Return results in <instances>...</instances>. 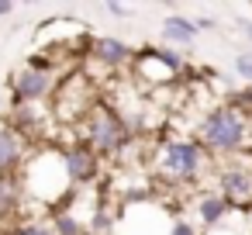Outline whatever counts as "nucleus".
Wrapping results in <instances>:
<instances>
[{
  "mask_svg": "<svg viewBox=\"0 0 252 235\" xmlns=\"http://www.w3.org/2000/svg\"><path fill=\"white\" fill-rule=\"evenodd\" d=\"M249 135H252V118L238 114L228 104L207 107L193 125V138L207 156H242L249 145Z\"/></svg>",
  "mask_w": 252,
  "mask_h": 235,
  "instance_id": "1",
  "label": "nucleus"
},
{
  "mask_svg": "<svg viewBox=\"0 0 252 235\" xmlns=\"http://www.w3.org/2000/svg\"><path fill=\"white\" fill-rule=\"evenodd\" d=\"M152 166H156V176L169 187H190L197 183L207 169H211V156L200 149L197 138H187V135H169L159 142L156 156H152Z\"/></svg>",
  "mask_w": 252,
  "mask_h": 235,
  "instance_id": "2",
  "label": "nucleus"
},
{
  "mask_svg": "<svg viewBox=\"0 0 252 235\" xmlns=\"http://www.w3.org/2000/svg\"><path fill=\"white\" fill-rule=\"evenodd\" d=\"M76 128H80V142H83L97 159H118V156H125V152L131 149V142H135V135L128 132V125L121 121V114H118L111 104H104V101H97L94 111H90Z\"/></svg>",
  "mask_w": 252,
  "mask_h": 235,
  "instance_id": "3",
  "label": "nucleus"
},
{
  "mask_svg": "<svg viewBox=\"0 0 252 235\" xmlns=\"http://www.w3.org/2000/svg\"><path fill=\"white\" fill-rule=\"evenodd\" d=\"M11 94H14V107H28V104L49 101V97L56 94V73H52V63H49L45 56H32L28 66L14 73Z\"/></svg>",
  "mask_w": 252,
  "mask_h": 235,
  "instance_id": "4",
  "label": "nucleus"
},
{
  "mask_svg": "<svg viewBox=\"0 0 252 235\" xmlns=\"http://www.w3.org/2000/svg\"><path fill=\"white\" fill-rule=\"evenodd\" d=\"M218 194L228 201L231 211H249L252 207V163L238 159V163H224L218 166Z\"/></svg>",
  "mask_w": 252,
  "mask_h": 235,
  "instance_id": "5",
  "label": "nucleus"
},
{
  "mask_svg": "<svg viewBox=\"0 0 252 235\" xmlns=\"http://www.w3.org/2000/svg\"><path fill=\"white\" fill-rule=\"evenodd\" d=\"M59 159H63V173H66V183L76 190V187H87L100 176V159L76 138L73 145L59 149Z\"/></svg>",
  "mask_w": 252,
  "mask_h": 235,
  "instance_id": "6",
  "label": "nucleus"
},
{
  "mask_svg": "<svg viewBox=\"0 0 252 235\" xmlns=\"http://www.w3.org/2000/svg\"><path fill=\"white\" fill-rule=\"evenodd\" d=\"M87 56H90L97 66H104L107 73H118V69H128V66H131L135 49H131L128 42H121V38L100 35V38H87Z\"/></svg>",
  "mask_w": 252,
  "mask_h": 235,
  "instance_id": "7",
  "label": "nucleus"
},
{
  "mask_svg": "<svg viewBox=\"0 0 252 235\" xmlns=\"http://www.w3.org/2000/svg\"><path fill=\"white\" fill-rule=\"evenodd\" d=\"M228 201L218 194V190H200L197 194V201H193V225L197 228H207V232H214V228H221L224 221H228ZM204 232V235H207Z\"/></svg>",
  "mask_w": 252,
  "mask_h": 235,
  "instance_id": "8",
  "label": "nucleus"
},
{
  "mask_svg": "<svg viewBox=\"0 0 252 235\" xmlns=\"http://www.w3.org/2000/svg\"><path fill=\"white\" fill-rule=\"evenodd\" d=\"M28 145L14 128H0V173H18L25 166Z\"/></svg>",
  "mask_w": 252,
  "mask_h": 235,
  "instance_id": "9",
  "label": "nucleus"
},
{
  "mask_svg": "<svg viewBox=\"0 0 252 235\" xmlns=\"http://www.w3.org/2000/svg\"><path fill=\"white\" fill-rule=\"evenodd\" d=\"M162 38H166V45L173 49H190L193 42H197V28H193V21L190 18H183V14H169L166 21H162Z\"/></svg>",
  "mask_w": 252,
  "mask_h": 235,
  "instance_id": "10",
  "label": "nucleus"
},
{
  "mask_svg": "<svg viewBox=\"0 0 252 235\" xmlns=\"http://www.w3.org/2000/svg\"><path fill=\"white\" fill-rule=\"evenodd\" d=\"M25 204V187L18 173H0V218H14Z\"/></svg>",
  "mask_w": 252,
  "mask_h": 235,
  "instance_id": "11",
  "label": "nucleus"
},
{
  "mask_svg": "<svg viewBox=\"0 0 252 235\" xmlns=\"http://www.w3.org/2000/svg\"><path fill=\"white\" fill-rule=\"evenodd\" d=\"M69 201H73V197H69ZM69 201L52 211V221H49L52 235H87V218H80V214L69 207Z\"/></svg>",
  "mask_w": 252,
  "mask_h": 235,
  "instance_id": "12",
  "label": "nucleus"
},
{
  "mask_svg": "<svg viewBox=\"0 0 252 235\" xmlns=\"http://www.w3.org/2000/svg\"><path fill=\"white\" fill-rule=\"evenodd\" d=\"M166 235H200V228H197L190 218H173L169 228H166Z\"/></svg>",
  "mask_w": 252,
  "mask_h": 235,
  "instance_id": "13",
  "label": "nucleus"
},
{
  "mask_svg": "<svg viewBox=\"0 0 252 235\" xmlns=\"http://www.w3.org/2000/svg\"><path fill=\"white\" fill-rule=\"evenodd\" d=\"M235 73H238V76H242V80H245V83L252 87V49H249V52H238V56H235Z\"/></svg>",
  "mask_w": 252,
  "mask_h": 235,
  "instance_id": "14",
  "label": "nucleus"
},
{
  "mask_svg": "<svg viewBox=\"0 0 252 235\" xmlns=\"http://www.w3.org/2000/svg\"><path fill=\"white\" fill-rule=\"evenodd\" d=\"M11 235H52V228H49V221H25Z\"/></svg>",
  "mask_w": 252,
  "mask_h": 235,
  "instance_id": "15",
  "label": "nucleus"
},
{
  "mask_svg": "<svg viewBox=\"0 0 252 235\" xmlns=\"http://www.w3.org/2000/svg\"><path fill=\"white\" fill-rule=\"evenodd\" d=\"M193 28H197V35H200V32H214V28H218V21H214V18H197V21H193Z\"/></svg>",
  "mask_w": 252,
  "mask_h": 235,
  "instance_id": "16",
  "label": "nucleus"
},
{
  "mask_svg": "<svg viewBox=\"0 0 252 235\" xmlns=\"http://www.w3.org/2000/svg\"><path fill=\"white\" fill-rule=\"evenodd\" d=\"M107 14H114V18H128V7H125V4H107Z\"/></svg>",
  "mask_w": 252,
  "mask_h": 235,
  "instance_id": "17",
  "label": "nucleus"
},
{
  "mask_svg": "<svg viewBox=\"0 0 252 235\" xmlns=\"http://www.w3.org/2000/svg\"><path fill=\"white\" fill-rule=\"evenodd\" d=\"M238 28H242V35L252 42V21H245V18H238Z\"/></svg>",
  "mask_w": 252,
  "mask_h": 235,
  "instance_id": "18",
  "label": "nucleus"
},
{
  "mask_svg": "<svg viewBox=\"0 0 252 235\" xmlns=\"http://www.w3.org/2000/svg\"><path fill=\"white\" fill-rule=\"evenodd\" d=\"M7 14H14V4H7V0H0V18H7Z\"/></svg>",
  "mask_w": 252,
  "mask_h": 235,
  "instance_id": "19",
  "label": "nucleus"
},
{
  "mask_svg": "<svg viewBox=\"0 0 252 235\" xmlns=\"http://www.w3.org/2000/svg\"><path fill=\"white\" fill-rule=\"evenodd\" d=\"M245 225H249V232H252V207L245 211Z\"/></svg>",
  "mask_w": 252,
  "mask_h": 235,
  "instance_id": "20",
  "label": "nucleus"
},
{
  "mask_svg": "<svg viewBox=\"0 0 252 235\" xmlns=\"http://www.w3.org/2000/svg\"><path fill=\"white\" fill-rule=\"evenodd\" d=\"M242 156H249V159H252V135H249V145H245V152H242Z\"/></svg>",
  "mask_w": 252,
  "mask_h": 235,
  "instance_id": "21",
  "label": "nucleus"
}]
</instances>
